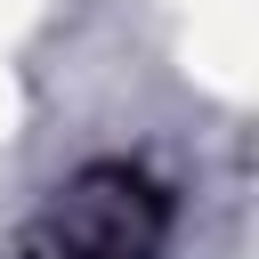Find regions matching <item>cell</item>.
<instances>
[{"instance_id":"6da1fadb","label":"cell","mask_w":259,"mask_h":259,"mask_svg":"<svg viewBox=\"0 0 259 259\" xmlns=\"http://www.w3.org/2000/svg\"><path fill=\"white\" fill-rule=\"evenodd\" d=\"M162 251H170V186L138 162H89L24 219L8 259H162Z\"/></svg>"}]
</instances>
